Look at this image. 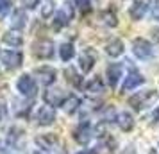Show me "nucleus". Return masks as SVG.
<instances>
[{"instance_id":"obj_22","label":"nucleus","mask_w":159,"mask_h":154,"mask_svg":"<svg viewBox=\"0 0 159 154\" xmlns=\"http://www.w3.org/2000/svg\"><path fill=\"white\" fill-rule=\"evenodd\" d=\"M79 106H80V100H79V99H77L75 95H70V97L65 100V104H63V110H65L66 113H75Z\"/></svg>"},{"instance_id":"obj_29","label":"nucleus","mask_w":159,"mask_h":154,"mask_svg":"<svg viewBox=\"0 0 159 154\" xmlns=\"http://www.w3.org/2000/svg\"><path fill=\"white\" fill-rule=\"evenodd\" d=\"M6 117H7V108L4 104H0V122H4Z\"/></svg>"},{"instance_id":"obj_31","label":"nucleus","mask_w":159,"mask_h":154,"mask_svg":"<svg viewBox=\"0 0 159 154\" xmlns=\"http://www.w3.org/2000/svg\"><path fill=\"white\" fill-rule=\"evenodd\" d=\"M154 120H159V106H157V110L154 111Z\"/></svg>"},{"instance_id":"obj_17","label":"nucleus","mask_w":159,"mask_h":154,"mask_svg":"<svg viewBox=\"0 0 159 154\" xmlns=\"http://www.w3.org/2000/svg\"><path fill=\"white\" fill-rule=\"evenodd\" d=\"M106 52H107L111 58H118V56H122L123 54V43L122 40H113V41H109L107 47H106Z\"/></svg>"},{"instance_id":"obj_18","label":"nucleus","mask_w":159,"mask_h":154,"mask_svg":"<svg viewBox=\"0 0 159 154\" xmlns=\"http://www.w3.org/2000/svg\"><path fill=\"white\" fill-rule=\"evenodd\" d=\"M2 41H4L6 45H11V47H22L23 38H22V34H18V32H15V30H9V32L4 34Z\"/></svg>"},{"instance_id":"obj_20","label":"nucleus","mask_w":159,"mask_h":154,"mask_svg":"<svg viewBox=\"0 0 159 154\" xmlns=\"http://www.w3.org/2000/svg\"><path fill=\"white\" fill-rule=\"evenodd\" d=\"M65 75H66V81L70 82L72 86H75V88H79L80 84H82V77L75 72V68H72V66H68L65 70Z\"/></svg>"},{"instance_id":"obj_13","label":"nucleus","mask_w":159,"mask_h":154,"mask_svg":"<svg viewBox=\"0 0 159 154\" xmlns=\"http://www.w3.org/2000/svg\"><path fill=\"white\" fill-rule=\"evenodd\" d=\"M95 61H97V56H95L93 50H84L82 52L80 58H79V66H80V70H82V73L91 72Z\"/></svg>"},{"instance_id":"obj_5","label":"nucleus","mask_w":159,"mask_h":154,"mask_svg":"<svg viewBox=\"0 0 159 154\" xmlns=\"http://www.w3.org/2000/svg\"><path fill=\"white\" fill-rule=\"evenodd\" d=\"M32 52L39 59H50L54 56V43L50 40H39L32 45Z\"/></svg>"},{"instance_id":"obj_27","label":"nucleus","mask_w":159,"mask_h":154,"mask_svg":"<svg viewBox=\"0 0 159 154\" xmlns=\"http://www.w3.org/2000/svg\"><path fill=\"white\" fill-rule=\"evenodd\" d=\"M152 18L159 22V0H156L154 6H152Z\"/></svg>"},{"instance_id":"obj_26","label":"nucleus","mask_w":159,"mask_h":154,"mask_svg":"<svg viewBox=\"0 0 159 154\" xmlns=\"http://www.w3.org/2000/svg\"><path fill=\"white\" fill-rule=\"evenodd\" d=\"M80 11H89V0H72Z\"/></svg>"},{"instance_id":"obj_14","label":"nucleus","mask_w":159,"mask_h":154,"mask_svg":"<svg viewBox=\"0 0 159 154\" xmlns=\"http://www.w3.org/2000/svg\"><path fill=\"white\" fill-rule=\"evenodd\" d=\"M122 77V65L120 63H113V65L107 66V81L111 88H116L118 86V81Z\"/></svg>"},{"instance_id":"obj_28","label":"nucleus","mask_w":159,"mask_h":154,"mask_svg":"<svg viewBox=\"0 0 159 154\" xmlns=\"http://www.w3.org/2000/svg\"><path fill=\"white\" fill-rule=\"evenodd\" d=\"M38 2H39V0H23V6L29 7V9H34L38 6Z\"/></svg>"},{"instance_id":"obj_9","label":"nucleus","mask_w":159,"mask_h":154,"mask_svg":"<svg viewBox=\"0 0 159 154\" xmlns=\"http://www.w3.org/2000/svg\"><path fill=\"white\" fill-rule=\"evenodd\" d=\"M73 138H75L77 143L86 145L88 142L91 140V125H89V122H82L79 127H75V131H73Z\"/></svg>"},{"instance_id":"obj_7","label":"nucleus","mask_w":159,"mask_h":154,"mask_svg":"<svg viewBox=\"0 0 159 154\" xmlns=\"http://www.w3.org/2000/svg\"><path fill=\"white\" fill-rule=\"evenodd\" d=\"M143 82V75L138 72L136 68H132L129 72V75L125 77V81H123L122 84V93H125V91H130V90H134L136 86H139Z\"/></svg>"},{"instance_id":"obj_6","label":"nucleus","mask_w":159,"mask_h":154,"mask_svg":"<svg viewBox=\"0 0 159 154\" xmlns=\"http://www.w3.org/2000/svg\"><path fill=\"white\" fill-rule=\"evenodd\" d=\"M72 18H73L72 6H70V4H65V6H63V7L56 13V16H54V29L57 30V29H61V27L68 25Z\"/></svg>"},{"instance_id":"obj_12","label":"nucleus","mask_w":159,"mask_h":154,"mask_svg":"<svg viewBox=\"0 0 159 154\" xmlns=\"http://www.w3.org/2000/svg\"><path fill=\"white\" fill-rule=\"evenodd\" d=\"M148 11V0H136L129 9V16L132 20H141Z\"/></svg>"},{"instance_id":"obj_10","label":"nucleus","mask_w":159,"mask_h":154,"mask_svg":"<svg viewBox=\"0 0 159 154\" xmlns=\"http://www.w3.org/2000/svg\"><path fill=\"white\" fill-rule=\"evenodd\" d=\"M43 99L48 106H63L66 100V93L63 90H47Z\"/></svg>"},{"instance_id":"obj_16","label":"nucleus","mask_w":159,"mask_h":154,"mask_svg":"<svg viewBox=\"0 0 159 154\" xmlns=\"http://www.w3.org/2000/svg\"><path fill=\"white\" fill-rule=\"evenodd\" d=\"M116 124L120 125L122 131H130V129L134 127V118L130 117L127 111H123V113H120V115L116 117Z\"/></svg>"},{"instance_id":"obj_11","label":"nucleus","mask_w":159,"mask_h":154,"mask_svg":"<svg viewBox=\"0 0 159 154\" xmlns=\"http://www.w3.org/2000/svg\"><path fill=\"white\" fill-rule=\"evenodd\" d=\"M36 75H38V79H39L41 84L48 86V84H52V82L56 81V75L57 73L50 66H39V68H36Z\"/></svg>"},{"instance_id":"obj_32","label":"nucleus","mask_w":159,"mask_h":154,"mask_svg":"<svg viewBox=\"0 0 159 154\" xmlns=\"http://www.w3.org/2000/svg\"><path fill=\"white\" fill-rule=\"evenodd\" d=\"M34 154H47V152H43V151H36Z\"/></svg>"},{"instance_id":"obj_15","label":"nucleus","mask_w":159,"mask_h":154,"mask_svg":"<svg viewBox=\"0 0 159 154\" xmlns=\"http://www.w3.org/2000/svg\"><path fill=\"white\" fill-rule=\"evenodd\" d=\"M86 91L91 93V95H100L104 93V82H102L100 77H93L86 82Z\"/></svg>"},{"instance_id":"obj_24","label":"nucleus","mask_w":159,"mask_h":154,"mask_svg":"<svg viewBox=\"0 0 159 154\" xmlns=\"http://www.w3.org/2000/svg\"><path fill=\"white\" fill-rule=\"evenodd\" d=\"M11 11V0H0V20H4Z\"/></svg>"},{"instance_id":"obj_23","label":"nucleus","mask_w":159,"mask_h":154,"mask_svg":"<svg viewBox=\"0 0 159 154\" xmlns=\"http://www.w3.org/2000/svg\"><path fill=\"white\" fill-rule=\"evenodd\" d=\"M38 145H43L45 149H48V147H52L54 143H56V136H52V134H47V136H39V138H36Z\"/></svg>"},{"instance_id":"obj_19","label":"nucleus","mask_w":159,"mask_h":154,"mask_svg":"<svg viewBox=\"0 0 159 154\" xmlns=\"http://www.w3.org/2000/svg\"><path fill=\"white\" fill-rule=\"evenodd\" d=\"M25 23H27V15H25V11H23V9H16L15 13H13L11 27H15V29H23Z\"/></svg>"},{"instance_id":"obj_8","label":"nucleus","mask_w":159,"mask_h":154,"mask_svg":"<svg viewBox=\"0 0 159 154\" xmlns=\"http://www.w3.org/2000/svg\"><path fill=\"white\" fill-rule=\"evenodd\" d=\"M36 120L39 125H50L54 124V120H56V111L52 106H41L39 110H38V115H36Z\"/></svg>"},{"instance_id":"obj_1","label":"nucleus","mask_w":159,"mask_h":154,"mask_svg":"<svg viewBox=\"0 0 159 154\" xmlns=\"http://www.w3.org/2000/svg\"><path fill=\"white\" fill-rule=\"evenodd\" d=\"M159 93L156 90H148V91H143V93H136V95H132L129 99V104L132 106V110L136 111H141L145 108H148L152 104L157 100Z\"/></svg>"},{"instance_id":"obj_25","label":"nucleus","mask_w":159,"mask_h":154,"mask_svg":"<svg viewBox=\"0 0 159 154\" xmlns=\"http://www.w3.org/2000/svg\"><path fill=\"white\" fill-rule=\"evenodd\" d=\"M100 16H102V18H106V23H107L109 27H115L116 23H118V20H116V15H113L111 11H104Z\"/></svg>"},{"instance_id":"obj_3","label":"nucleus","mask_w":159,"mask_h":154,"mask_svg":"<svg viewBox=\"0 0 159 154\" xmlns=\"http://www.w3.org/2000/svg\"><path fill=\"white\" fill-rule=\"evenodd\" d=\"M16 88H18V91L22 93L23 97H32L36 95L38 91V86H36V81L30 77L29 73H25V75H22L18 81H16Z\"/></svg>"},{"instance_id":"obj_2","label":"nucleus","mask_w":159,"mask_h":154,"mask_svg":"<svg viewBox=\"0 0 159 154\" xmlns=\"http://www.w3.org/2000/svg\"><path fill=\"white\" fill-rule=\"evenodd\" d=\"M22 61H23V56L22 52L18 50H0V63L6 66L7 70H16L22 66Z\"/></svg>"},{"instance_id":"obj_4","label":"nucleus","mask_w":159,"mask_h":154,"mask_svg":"<svg viewBox=\"0 0 159 154\" xmlns=\"http://www.w3.org/2000/svg\"><path fill=\"white\" fill-rule=\"evenodd\" d=\"M132 52H134V56L139 58V59H148V58H152L154 49H152V43L148 40L136 38V40L132 41Z\"/></svg>"},{"instance_id":"obj_30","label":"nucleus","mask_w":159,"mask_h":154,"mask_svg":"<svg viewBox=\"0 0 159 154\" xmlns=\"http://www.w3.org/2000/svg\"><path fill=\"white\" fill-rule=\"evenodd\" d=\"M77 154H97V151H95V149H86V151H80V152H77Z\"/></svg>"},{"instance_id":"obj_21","label":"nucleus","mask_w":159,"mask_h":154,"mask_svg":"<svg viewBox=\"0 0 159 154\" xmlns=\"http://www.w3.org/2000/svg\"><path fill=\"white\" fill-rule=\"evenodd\" d=\"M73 54H75V49H73L72 43H63L59 47V56L63 61H70L73 58Z\"/></svg>"}]
</instances>
